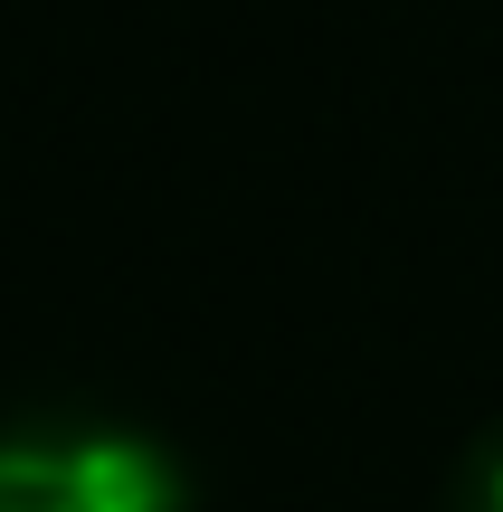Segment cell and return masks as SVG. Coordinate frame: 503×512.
<instances>
[{"mask_svg": "<svg viewBox=\"0 0 503 512\" xmlns=\"http://www.w3.org/2000/svg\"><path fill=\"white\" fill-rule=\"evenodd\" d=\"M447 512H503V427H485V437L456 456V475H447Z\"/></svg>", "mask_w": 503, "mask_h": 512, "instance_id": "cell-2", "label": "cell"}, {"mask_svg": "<svg viewBox=\"0 0 503 512\" xmlns=\"http://www.w3.org/2000/svg\"><path fill=\"white\" fill-rule=\"evenodd\" d=\"M0 512H190V475L124 418L19 408L0 418Z\"/></svg>", "mask_w": 503, "mask_h": 512, "instance_id": "cell-1", "label": "cell"}]
</instances>
